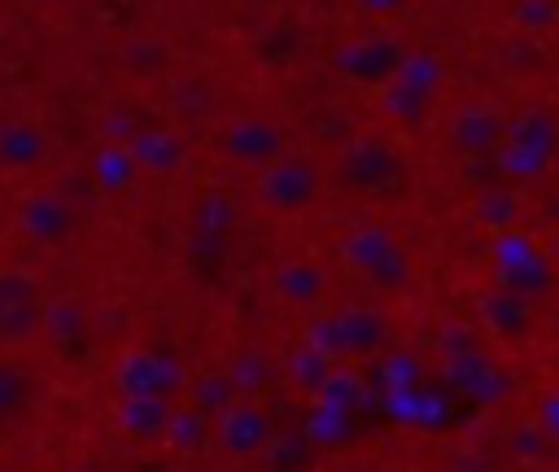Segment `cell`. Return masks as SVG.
Instances as JSON below:
<instances>
[{
  "instance_id": "obj_1",
  "label": "cell",
  "mask_w": 559,
  "mask_h": 472,
  "mask_svg": "<svg viewBox=\"0 0 559 472\" xmlns=\"http://www.w3.org/2000/svg\"><path fill=\"white\" fill-rule=\"evenodd\" d=\"M218 441L231 455H253V450L266 446V420L253 406H231L218 424Z\"/></svg>"
},
{
  "instance_id": "obj_2",
  "label": "cell",
  "mask_w": 559,
  "mask_h": 472,
  "mask_svg": "<svg viewBox=\"0 0 559 472\" xmlns=\"http://www.w3.org/2000/svg\"><path fill=\"white\" fill-rule=\"evenodd\" d=\"M166 424H170V415H166L162 398H131L122 411V428L131 437H157V433H166Z\"/></svg>"
}]
</instances>
